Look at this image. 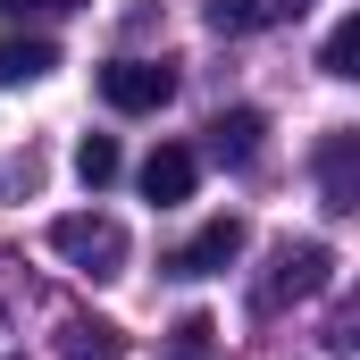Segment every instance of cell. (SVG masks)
I'll return each mask as SVG.
<instances>
[{
	"label": "cell",
	"instance_id": "obj_1",
	"mask_svg": "<svg viewBox=\"0 0 360 360\" xmlns=\"http://www.w3.org/2000/svg\"><path fill=\"white\" fill-rule=\"evenodd\" d=\"M51 252L84 276H126V226L101 210H68V218H51Z\"/></svg>",
	"mask_w": 360,
	"mask_h": 360
},
{
	"label": "cell",
	"instance_id": "obj_2",
	"mask_svg": "<svg viewBox=\"0 0 360 360\" xmlns=\"http://www.w3.org/2000/svg\"><path fill=\"white\" fill-rule=\"evenodd\" d=\"M335 285V252L327 243H276L269 276H260V302L285 310V302H310V293H327Z\"/></svg>",
	"mask_w": 360,
	"mask_h": 360
},
{
	"label": "cell",
	"instance_id": "obj_3",
	"mask_svg": "<svg viewBox=\"0 0 360 360\" xmlns=\"http://www.w3.org/2000/svg\"><path fill=\"white\" fill-rule=\"evenodd\" d=\"M101 101L126 109V117L168 109V101H176V68H168V59H109V68H101Z\"/></svg>",
	"mask_w": 360,
	"mask_h": 360
},
{
	"label": "cell",
	"instance_id": "obj_4",
	"mask_svg": "<svg viewBox=\"0 0 360 360\" xmlns=\"http://www.w3.org/2000/svg\"><path fill=\"white\" fill-rule=\"evenodd\" d=\"M243 235H252L243 218H210L193 243L168 252V276H218V269H235V260H243Z\"/></svg>",
	"mask_w": 360,
	"mask_h": 360
},
{
	"label": "cell",
	"instance_id": "obj_5",
	"mask_svg": "<svg viewBox=\"0 0 360 360\" xmlns=\"http://www.w3.org/2000/svg\"><path fill=\"white\" fill-rule=\"evenodd\" d=\"M319 193H327V210H360V134L352 126L327 134V151H319Z\"/></svg>",
	"mask_w": 360,
	"mask_h": 360
},
{
	"label": "cell",
	"instance_id": "obj_6",
	"mask_svg": "<svg viewBox=\"0 0 360 360\" xmlns=\"http://www.w3.org/2000/svg\"><path fill=\"white\" fill-rule=\"evenodd\" d=\"M310 0H210V34H269V25H293Z\"/></svg>",
	"mask_w": 360,
	"mask_h": 360
},
{
	"label": "cell",
	"instance_id": "obj_7",
	"mask_svg": "<svg viewBox=\"0 0 360 360\" xmlns=\"http://www.w3.org/2000/svg\"><path fill=\"white\" fill-rule=\"evenodd\" d=\"M193 176H201V168H193V151H184V143H160V151L143 160V193H151L160 210H168V201H184V193H193Z\"/></svg>",
	"mask_w": 360,
	"mask_h": 360
},
{
	"label": "cell",
	"instance_id": "obj_8",
	"mask_svg": "<svg viewBox=\"0 0 360 360\" xmlns=\"http://www.w3.org/2000/svg\"><path fill=\"white\" fill-rule=\"evenodd\" d=\"M59 360H126V335L109 319H59Z\"/></svg>",
	"mask_w": 360,
	"mask_h": 360
},
{
	"label": "cell",
	"instance_id": "obj_9",
	"mask_svg": "<svg viewBox=\"0 0 360 360\" xmlns=\"http://www.w3.org/2000/svg\"><path fill=\"white\" fill-rule=\"evenodd\" d=\"M210 151H218L226 168H243V160L260 151V109H226V117L210 126Z\"/></svg>",
	"mask_w": 360,
	"mask_h": 360
},
{
	"label": "cell",
	"instance_id": "obj_10",
	"mask_svg": "<svg viewBox=\"0 0 360 360\" xmlns=\"http://www.w3.org/2000/svg\"><path fill=\"white\" fill-rule=\"evenodd\" d=\"M59 68V51L42 42V34H25V42H0V84H34V76H51Z\"/></svg>",
	"mask_w": 360,
	"mask_h": 360
},
{
	"label": "cell",
	"instance_id": "obj_11",
	"mask_svg": "<svg viewBox=\"0 0 360 360\" xmlns=\"http://www.w3.org/2000/svg\"><path fill=\"white\" fill-rule=\"evenodd\" d=\"M117 168H126V160H117V143H109V134H84V143H76V176H84L92 193H101V184H117Z\"/></svg>",
	"mask_w": 360,
	"mask_h": 360
},
{
	"label": "cell",
	"instance_id": "obj_12",
	"mask_svg": "<svg viewBox=\"0 0 360 360\" xmlns=\"http://www.w3.org/2000/svg\"><path fill=\"white\" fill-rule=\"evenodd\" d=\"M319 68H327V76H360V17H344V25L327 34V51H319Z\"/></svg>",
	"mask_w": 360,
	"mask_h": 360
},
{
	"label": "cell",
	"instance_id": "obj_13",
	"mask_svg": "<svg viewBox=\"0 0 360 360\" xmlns=\"http://www.w3.org/2000/svg\"><path fill=\"white\" fill-rule=\"evenodd\" d=\"M0 8H76V0H0Z\"/></svg>",
	"mask_w": 360,
	"mask_h": 360
},
{
	"label": "cell",
	"instance_id": "obj_14",
	"mask_svg": "<svg viewBox=\"0 0 360 360\" xmlns=\"http://www.w3.org/2000/svg\"><path fill=\"white\" fill-rule=\"evenodd\" d=\"M8 360H25V352H8Z\"/></svg>",
	"mask_w": 360,
	"mask_h": 360
},
{
	"label": "cell",
	"instance_id": "obj_15",
	"mask_svg": "<svg viewBox=\"0 0 360 360\" xmlns=\"http://www.w3.org/2000/svg\"><path fill=\"white\" fill-rule=\"evenodd\" d=\"M184 360H193V352H184Z\"/></svg>",
	"mask_w": 360,
	"mask_h": 360
}]
</instances>
